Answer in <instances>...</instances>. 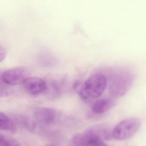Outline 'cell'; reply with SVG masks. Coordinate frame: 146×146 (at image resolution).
<instances>
[{
    "mask_svg": "<svg viewBox=\"0 0 146 146\" xmlns=\"http://www.w3.org/2000/svg\"><path fill=\"white\" fill-rule=\"evenodd\" d=\"M106 76L109 94L115 98H119L126 94L135 80L134 74L126 69L115 70L110 73L108 76Z\"/></svg>",
    "mask_w": 146,
    "mask_h": 146,
    "instance_id": "6da1fadb",
    "label": "cell"
},
{
    "mask_svg": "<svg viewBox=\"0 0 146 146\" xmlns=\"http://www.w3.org/2000/svg\"><path fill=\"white\" fill-rule=\"evenodd\" d=\"M107 87V79L101 73L94 74L83 83L80 90V97L86 102L96 100L103 94Z\"/></svg>",
    "mask_w": 146,
    "mask_h": 146,
    "instance_id": "7a4b0ae2",
    "label": "cell"
},
{
    "mask_svg": "<svg viewBox=\"0 0 146 146\" xmlns=\"http://www.w3.org/2000/svg\"><path fill=\"white\" fill-rule=\"evenodd\" d=\"M141 122L138 118H130L123 120L112 129V136L118 141L130 139L139 131Z\"/></svg>",
    "mask_w": 146,
    "mask_h": 146,
    "instance_id": "3957f363",
    "label": "cell"
},
{
    "mask_svg": "<svg viewBox=\"0 0 146 146\" xmlns=\"http://www.w3.org/2000/svg\"><path fill=\"white\" fill-rule=\"evenodd\" d=\"M30 72L25 67H17L5 71L1 75L3 82L9 86L24 84L30 78Z\"/></svg>",
    "mask_w": 146,
    "mask_h": 146,
    "instance_id": "277c9868",
    "label": "cell"
},
{
    "mask_svg": "<svg viewBox=\"0 0 146 146\" xmlns=\"http://www.w3.org/2000/svg\"><path fill=\"white\" fill-rule=\"evenodd\" d=\"M72 143L73 146H110L99 136L86 132L74 135Z\"/></svg>",
    "mask_w": 146,
    "mask_h": 146,
    "instance_id": "5b68a950",
    "label": "cell"
},
{
    "mask_svg": "<svg viewBox=\"0 0 146 146\" xmlns=\"http://www.w3.org/2000/svg\"><path fill=\"white\" fill-rule=\"evenodd\" d=\"M33 116L36 121L44 126L53 125L57 122L58 115L54 109L41 107L36 110Z\"/></svg>",
    "mask_w": 146,
    "mask_h": 146,
    "instance_id": "8992f818",
    "label": "cell"
},
{
    "mask_svg": "<svg viewBox=\"0 0 146 146\" xmlns=\"http://www.w3.org/2000/svg\"><path fill=\"white\" fill-rule=\"evenodd\" d=\"M23 86L26 92L29 94L38 95L45 92L47 89V83L40 77H30L24 82Z\"/></svg>",
    "mask_w": 146,
    "mask_h": 146,
    "instance_id": "52a82bcc",
    "label": "cell"
},
{
    "mask_svg": "<svg viewBox=\"0 0 146 146\" xmlns=\"http://www.w3.org/2000/svg\"><path fill=\"white\" fill-rule=\"evenodd\" d=\"M115 104V101L113 98L96 99L91 105V111L95 115H101L110 110Z\"/></svg>",
    "mask_w": 146,
    "mask_h": 146,
    "instance_id": "ba28073f",
    "label": "cell"
},
{
    "mask_svg": "<svg viewBox=\"0 0 146 146\" xmlns=\"http://www.w3.org/2000/svg\"><path fill=\"white\" fill-rule=\"evenodd\" d=\"M85 132L93 134L100 137L103 140H110L113 139L112 129L107 125L99 124L88 128Z\"/></svg>",
    "mask_w": 146,
    "mask_h": 146,
    "instance_id": "9c48e42d",
    "label": "cell"
},
{
    "mask_svg": "<svg viewBox=\"0 0 146 146\" xmlns=\"http://www.w3.org/2000/svg\"><path fill=\"white\" fill-rule=\"evenodd\" d=\"M0 130L12 134L16 133V125L7 115L0 111Z\"/></svg>",
    "mask_w": 146,
    "mask_h": 146,
    "instance_id": "30bf717a",
    "label": "cell"
},
{
    "mask_svg": "<svg viewBox=\"0 0 146 146\" xmlns=\"http://www.w3.org/2000/svg\"><path fill=\"white\" fill-rule=\"evenodd\" d=\"M0 146H21V145L14 138L0 133Z\"/></svg>",
    "mask_w": 146,
    "mask_h": 146,
    "instance_id": "8fae6325",
    "label": "cell"
},
{
    "mask_svg": "<svg viewBox=\"0 0 146 146\" xmlns=\"http://www.w3.org/2000/svg\"><path fill=\"white\" fill-rule=\"evenodd\" d=\"M48 91V94H50L51 98H56L59 97L60 94V88L58 82L55 80L51 81L49 86L47 84L46 91Z\"/></svg>",
    "mask_w": 146,
    "mask_h": 146,
    "instance_id": "7c38bea8",
    "label": "cell"
},
{
    "mask_svg": "<svg viewBox=\"0 0 146 146\" xmlns=\"http://www.w3.org/2000/svg\"><path fill=\"white\" fill-rule=\"evenodd\" d=\"M0 80V98L6 97L10 94L11 90L5 86V83H3Z\"/></svg>",
    "mask_w": 146,
    "mask_h": 146,
    "instance_id": "4fadbf2b",
    "label": "cell"
},
{
    "mask_svg": "<svg viewBox=\"0 0 146 146\" xmlns=\"http://www.w3.org/2000/svg\"><path fill=\"white\" fill-rule=\"evenodd\" d=\"M6 56V51L5 48L0 45V62L4 60Z\"/></svg>",
    "mask_w": 146,
    "mask_h": 146,
    "instance_id": "5bb4252c",
    "label": "cell"
},
{
    "mask_svg": "<svg viewBox=\"0 0 146 146\" xmlns=\"http://www.w3.org/2000/svg\"><path fill=\"white\" fill-rule=\"evenodd\" d=\"M45 146H57L56 145H54V144H48V145H46Z\"/></svg>",
    "mask_w": 146,
    "mask_h": 146,
    "instance_id": "9a60e30c",
    "label": "cell"
},
{
    "mask_svg": "<svg viewBox=\"0 0 146 146\" xmlns=\"http://www.w3.org/2000/svg\"><path fill=\"white\" fill-rule=\"evenodd\" d=\"M1 79H2V78H0V80H1Z\"/></svg>",
    "mask_w": 146,
    "mask_h": 146,
    "instance_id": "2e32d148",
    "label": "cell"
}]
</instances>
